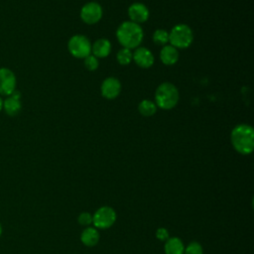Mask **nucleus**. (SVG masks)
<instances>
[{
    "label": "nucleus",
    "mask_w": 254,
    "mask_h": 254,
    "mask_svg": "<svg viewBox=\"0 0 254 254\" xmlns=\"http://www.w3.org/2000/svg\"><path fill=\"white\" fill-rule=\"evenodd\" d=\"M233 148L242 155H248L254 148V131L247 124H239L233 128L230 135Z\"/></svg>",
    "instance_id": "1"
},
{
    "label": "nucleus",
    "mask_w": 254,
    "mask_h": 254,
    "mask_svg": "<svg viewBox=\"0 0 254 254\" xmlns=\"http://www.w3.org/2000/svg\"><path fill=\"white\" fill-rule=\"evenodd\" d=\"M116 37L123 48L131 50L137 48L141 44L143 40V30L139 24L126 21L118 27Z\"/></svg>",
    "instance_id": "2"
},
{
    "label": "nucleus",
    "mask_w": 254,
    "mask_h": 254,
    "mask_svg": "<svg viewBox=\"0 0 254 254\" xmlns=\"http://www.w3.org/2000/svg\"><path fill=\"white\" fill-rule=\"evenodd\" d=\"M179 97L178 88L171 82H163L156 89V105L162 109L169 110L174 108L179 101Z\"/></svg>",
    "instance_id": "3"
},
{
    "label": "nucleus",
    "mask_w": 254,
    "mask_h": 254,
    "mask_svg": "<svg viewBox=\"0 0 254 254\" xmlns=\"http://www.w3.org/2000/svg\"><path fill=\"white\" fill-rule=\"evenodd\" d=\"M193 39V34L191 29L185 24L176 25L172 31L169 33V42L171 46L176 49H186L188 48Z\"/></svg>",
    "instance_id": "4"
},
{
    "label": "nucleus",
    "mask_w": 254,
    "mask_h": 254,
    "mask_svg": "<svg viewBox=\"0 0 254 254\" xmlns=\"http://www.w3.org/2000/svg\"><path fill=\"white\" fill-rule=\"evenodd\" d=\"M67 48L69 53L78 59H84L91 53V45L89 40L82 35H75L68 41Z\"/></svg>",
    "instance_id": "5"
},
{
    "label": "nucleus",
    "mask_w": 254,
    "mask_h": 254,
    "mask_svg": "<svg viewBox=\"0 0 254 254\" xmlns=\"http://www.w3.org/2000/svg\"><path fill=\"white\" fill-rule=\"evenodd\" d=\"M116 220V212L109 206L99 207L92 215V223L96 228L106 229L114 224Z\"/></svg>",
    "instance_id": "6"
},
{
    "label": "nucleus",
    "mask_w": 254,
    "mask_h": 254,
    "mask_svg": "<svg viewBox=\"0 0 254 254\" xmlns=\"http://www.w3.org/2000/svg\"><path fill=\"white\" fill-rule=\"evenodd\" d=\"M17 78L9 67H0V96H8L16 90Z\"/></svg>",
    "instance_id": "7"
},
{
    "label": "nucleus",
    "mask_w": 254,
    "mask_h": 254,
    "mask_svg": "<svg viewBox=\"0 0 254 254\" xmlns=\"http://www.w3.org/2000/svg\"><path fill=\"white\" fill-rule=\"evenodd\" d=\"M102 17V8L96 2H88L84 4L80 10L81 20L89 25L97 23Z\"/></svg>",
    "instance_id": "8"
},
{
    "label": "nucleus",
    "mask_w": 254,
    "mask_h": 254,
    "mask_svg": "<svg viewBox=\"0 0 254 254\" xmlns=\"http://www.w3.org/2000/svg\"><path fill=\"white\" fill-rule=\"evenodd\" d=\"M22 109V102H21V94L18 90H15L12 94L8 95L3 99V109L4 112L10 116L14 117L17 116Z\"/></svg>",
    "instance_id": "9"
},
{
    "label": "nucleus",
    "mask_w": 254,
    "mask_h": 254,
    "mask_svg": "<svg viewBox=\"0 0 254 254\" xmlns=\"http://www.w3.org/2000/svg\"><path fill=\"white\" fill-rule=\"evenodd\" d=\"M121 90L120 81L115 77H107L102 81L100 91L103 97L107 99L116 98Z\"/></svg>",
    "instance_id": "10"
},
{
    "label": "nucleus",
    "mask_w": 254,
    "mask_h": 254,
    "mask_svg": "<svg viewBox=\"0 0 254 254\" xmlns=\"http://www.w3.org/2000/svg\"><path fill=\"white\" fill-rule=\"evenodd\" d=\"M128 16L131 22L136 24L143 23L149 18V10L143 3H133L128 8Z\"/></svg>",
    "instance_id": "11"
},
{
    "label": "nucleus",
    "mask_w": 254,
    "mask_h": 254,
    "mask_svg": "<svg viewBox=\"0 0 254 254\" xmlns=\"http://www.w3.org/2000/svg\"><path fill=\"white\" fill-rule=\"evenodd\" d=\"M132 60L135 61L137 65L144 68L150 67L154 64V56L151 51L146 48H138L133 54Z\"/></svg>",
    "instance_id": "12"
},
{
    "label": "nucleus",
    "mask_w": 254,
    "mask_h": 254,
    "mask_svg": "<svg viewBox=\"0 0 254 254\" xmlns=\"http://www.w3.org/2000/svg\"><path fill=\"white\" fill-rule=\"evenodd\" d=\"M111 51V44L107 39H98L91 46V53L96 58H105Z\"/></svg>",
    "instance_id": "13"
},
{
    "label": "nucleus",
    "mask_w": 254,
    "mask_h": 254,
    "mask_svg": "<svg viewBox=\"0 0 254 254\" xmlns=\"http://www.w3.org/2000/svg\"><path fill=\"white\" fill-rule=\"evenodd\" d=\"M160 59L163 64L167 65H172L176 64L179 60L178 50L171 45H165L160 53Z\"/></svg>",
    "instance_id": "14"
},
{
    "label": "nucleus",
    "mask_w": 254,
    "mask_h": 254,
    "mask_svg": "<svg viewBox=\"0 0 254 254\" xmlns=\"http://www.w3.org/2000/svg\"><path fill=\"white\" fill-rule=\"evenodd\" d=\"M165 254H184V243L179 237H171L166 240Z\"/></svg>",
    "instance_id": "15"
},
{
    "label": "nucleus",
    "mask_w": 254,
    "mask_h": 254,
    "mask_svg": "<svg viewBox=\"0 0 254 254\" xmlns=\"http://www.w3.org/2000/svg\"><path fill=\"white\" fill-rule=\"evenodd\" d=\"M80 240L85 246L92 247L99 241V232L96 230V228L87 227L81 232Z\"/></svg>",
    "instance_id": "16"
},
{
    "label": "nucleus",
    "mask_w": 254,
    "mask_h": 254,
    "mask_svg": "<svg viewBox=\"0 0 254 254\" xmlns=\"http://www.w3.org/2000/svg\"><path fill=\"white\" fill-rule=\"evenodd\" d=\"M138 110H139L141 115L149 117V116H152V115H154L156 113L157 105L153 101H151L149 99H145V100H142L139 103Z\"/></svg>",
    "instance_id": "17"
},
{
    "label": "nucleus",
    "mask_w": 254,
    "mask_h": 254,
    "mask_svg": "<svg viewBox=\"0 0 254 254\" xmlns=\"http://www.w3.org/2000/svg\"><path fill=\"white\" fill-rule=\"evenodd\" d=\"M116 59H117V62L122 64V65H126V64H129L130 62L132 61L133 59V54L131 53V51L129 49H126V48H123L121 49L117 55H116Z\"/></svg>",
    "instance_id": "18"
},
{
    "label": "nucleus",
    "mask_w": 254,
    "mask_h": 254,
    "mask_svg": "<svg viewBox=\"0 0 254 254\" xmlns=\"http://www.w3.org/2000/svg\"><path fill=\"white\" fill-rule=\"evenodd\" d=\"M153 41L156 45L165 46L169 42V33L166 30L158 29L153 34Z\"/></svg>",
    "instance_id": "19"
},
{
    "label": "nucleus",
    "mask_w": 254,
    "mask_h": 254,
    "mask_svg": "<svg viewBox=\"0 0 254 254\" xmlns=\"http://www.w3.org/2000/svg\"><path fill=\"white\" fill-rule=\"evenodd\" d=\"M84 66L88 70H95L98 67V60L93 55H88L83 61Z\"/></svg>",
    "instance_id": "20"
},
{
    "label": "nucleus",
    "mask_w": 254,
    "mask_h": 254,
    "mask_svg": "<svg viewBox=\"0 0 254 254\" xmlns=\"http://www.w3.org/2000/svg\"><path fill=\"white\" fill-rule=\"evenodd\" d=\"M185 254H203L202 247L198 242H190L184 250Z\"/></svg>",
    "instance_id": "21"
},
{
    "label": "nucleus",
    "mask_w": 254,
    "mask_h": 254,
    "mask_svg": "<svg viewBox=\"0 0 254 254\" xmlns=\"http://www.w3.org/2000/svg\"><path fill=\"white\" fill-rule=\"evenodd\" d=\"M77 221L80 225H89L90 223H92V215L89 212H82L79 214Z\"/></svg>",
    "instance_id": "22"
},
{
    "label": "nucleus",
    "mask_w": 254,
    "mask_h": 254,
    "mask_svg": "<svg viewBox=\"0 0 254 254\" xmlns=\"http://www.w3.org/2000/svg\"><path fill=\"white\" fill-rule=\"evenodd\" d=\"M156 237L159 239V240H162V241H166L168 238H169V232L166 228L164 227H160L157 229L156 231Z\"/></svg>",
    "instance_id": "23"
},
{
    "label": "nucleus",
    "mask_w": 254,
    "mask_h": 254,
    "mask_svg": "<svg viewBox=\"0 0 254 254\" xmlns=\"http://www.w3.org/2000/svg\"><path fill=\"white\" fill-rule=\"evenodd\" d=\"M2 109H3V98L2 96H0V112L2 111Z\"/></svg>",
    "instance_id": "24"
},
{
    "label": "nucleus",
    "mask_w": 254,
    "mask_h": 254,
    "mask_svg": "<svg viewBox=\"0 0 254 254\" xmlns=\"http://www.w3.org/2000/svg\"><path fill=\"white\" fill-rule=\"evenodd\" d=\"M1 233H2V227H1V224H0V235H1Z\"/></svg>",
    "instance_id": "25"
}]
</instances>
